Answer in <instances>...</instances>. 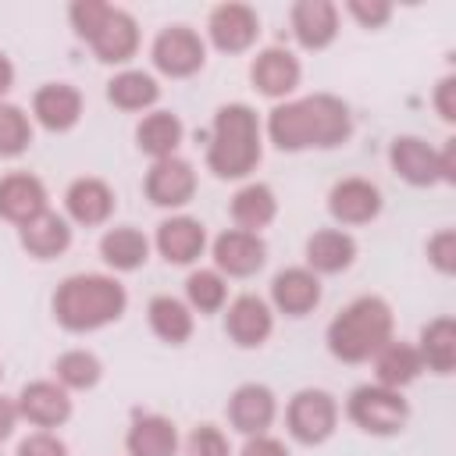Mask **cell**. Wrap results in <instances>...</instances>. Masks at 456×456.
<instances>
[{
    "instance_id": "6",
    "label": "cell",
    "mask_w": 456,
    "mask_h": 456,
    "mask_svg": "<svg viewBox=\"0 0 456 456\" xmlns=\"http://www.w3.org/2000/svg\"><path fill=\"white\" fill-rule=\"evenodd\" d=\"M289 431L296 442L303 445H321L331 431H335V420H338V406L335 399L324 392V388H303L292 395L289 403Z\"/></svg>"
},
{
    "instance_id": "4",
    "label": "cell",
    "mask_w": 456,
    "mask_h": 456,
    "mask_svg": "<svg viewBox=\"0 0 456 456\" xmlns=\"http://www.w3.org/2000/svg\"><path fill=\"white\" fill-rule=\"evenodd\" d=\"M260 160V121L246 103H224L214 114L207 164L217 178H242Z\"/></svg>"
},
{
    "instance_id": "38",
    "label": "cell",
    "mask_w": 456,
    "mask_h": 456,
    "mask_svg": "<svg viewBox=\"0 0 456 456\" xmlns=\"http://www.w3.org/2000/svg\"><path fill=\"white\" fill-rule=\"evenodd\" d=\"M185 456H228V438L217 428L200 424L185 442Z\"/></svg>"
},
{
    "instance_id": "8",
    "label": "cell",
    "mask_w": 456,
    "mask_h": 456,
    "mask_svg": "<svg viewBox=\"0 0 456 456\" xmlns=\"http://www.w3.org/2000/svg\"><path fill=\"white\" fill-rule=\"evenodd\" d=\"M196 192V171L189 160L182 157H164L153 160L150 175H146V196L157 207H182L189 203Z\"/></svg>"
},
{
    "instance_id": "25",
    "label": "cell",
    "mask_w": 456,
    "mask_h": 456,
    "mask_svg": "<svg viewBox=\"0 0 456 456\" xmlns=\"http://www.w3.org/2000/svg\"><path fill=\"white\" fill-rule=\"evenodd\" d=\"M353 256H356V242L338 228H321L306 239V264L321 274L346 271L353 264Z\"/></svg>"
},
{
    "instance_id": "26",
    "label": "cell",
    "mask_w": 456,
    "mask_h": 456,
    "mask_svg": "<svg viewBox=\"0 0 456 456\" xmlns=\"http://www.w3.org/2000/svg\"><path fill=\"white\" fill-rule=\"evenodd\" d=\"M125 445H128L132 456H175L178 431H175V424L167 417L146 413V417H135V424L128 428Z\"/></svg>"
},
{
    "instance_id": "39",
    "label": "cell",
    "mask_w": 456,
    "mask_h": 456,
    "mask_svg": "<svg viewBox=\"0 0 456 456\" xmlns=\"http://www.w3.org/2000/svg\"><path fill=\"white\" fill-rule=\"evenodd\" d=\"M428 260H431L442 274H452V271H456V232H452V228H442L438 235L428 239Z\"/></svg>"
},
{
    "instance_id": "16",
    "label": "cell",
    "mask_w": 456,
    "mask_h": 456,
    "mask_svg": "<svg viewBox=\"0 0 456 456\" xmlns=\"http://www.w3.org/2000/svg\"><path fill=\"white\" fill-rule=\"evenodd\" d=\"M388 160H392V171L399 178H406L410 185H435L442 182L438 178V153L417 139V135H399L388 150Z\"/></svg>"
},
{
    "instance_id": "23",
    "label": "cell",
    "mask_w": 456,
    "mask_h": 456,
    "mask_svg": "<svg viewBox=\"0 0 456 456\" xmlns=\"http://www.w3.org/2000/svg\"><path fill=\"white\" fill-rule=\"evenodd\" d=\"M18 228H21V246H25L32 256H39V260H50V256L64 253L68 242H71L68 221H64L61 214H53V210H43V214H36L32 221H25V224H18Z\"/></svg>"
},
{
    "instance_id": "24",
    "label": "cell",
    "mask_w": 456,
    "mask_h": 456,
    "mask_svg": "<svg viewBox=\"0 0 456 456\" xmlns=\"http://www.w3.org/2000/svg\"><path fill=\"white\" fill-rule=\"evenodd\" d=\"M64 203L78 224H103L114 210V192L100 178H78V182H71Z\"/></svg>"
},
{
    "instance_id": "14",
    "label": "cell",
    "mask_w": 456,
    "mask_h": 456,
    "mask_svg": "<svg viewBox=\"0 0 456 456\" xmlns=\"http://www.w3.org/2000/svg\"><path fill=\"white\" fill-rule=\"evenodd\" d=\"M271 299H274V306L281 314L303 317V314H310L321 303V281L306 267H285L271 281Z\"/></svg>"
},
{
    "instance_id": "10",
    "label": "cell",
    "mask_w": 456,
    "mask_h": 456,
    "mask_svg": "<svg viewBox=\"0 0 456 456\" xmlns=\"http://www.w3.org/2000/svg\"><path fill=\"white\" fill-rule=\"evenodd\" d=\"M328 210L342 224H367L381 210V192L367 178H342L328 196Z\"/></svg>"
},
{
    "instance_id": "12",
    "label": "cell",
    "mask_w": 456,
    "mask_h": 456,
    "mask_svg": "<svg viewBox=\"0 0 456 456\" xmlns=\"http://www.w3.org/2000/svg\"><path fill=\"white\" fill-rule=\"evenodd\" d=\"M18 413L36 428H57V424H64L71 417V399H68L64 385L32 381L18 395Z\"/></svg>"
},
{
    "instance_id": "36",
    "label": "cell",
    "mask_w": 456,
    "mask_h": 456,
    "mask_svg": "<svg viewBox=\"0 0 456 456\" xmlns=\"http://www.w3.org/2000/svg\"><path fill=\"white\" fill-rule=\"evenodd\" d=\"M32 142V125L21 107L0 103V157H18Z\"/></svg>"
},
{
    "instance_id": "43",
    "label": "cell",
    "mask_w": 456,
    "mask_h": 456,
    "mask_svg": "<svg viewBox=\"0 0 456 456\" xmlns=\"http://www.w3.org/2000/svg\"><path fill=\"white\" fill-rule=\"evenodd\" d=\"M452 93H456V78H452V75H445V78L438 82V93H435V107H438V114H442L445 121H452V118H456Z\"/></svg>"
},
{
    "instance_id": "13",
    "label": "cell",
    "mask_w": 456,
    "mask_h": 456,
    "mask_svg": "<svg viewBox=\"0 0 456 456\" xmlns=\"http://www.w3.org/2000/svg\"><path fill=\"white\" fill-rule=\"evenodd\" d=\"M43 210H46V189H43V182L36 175L14 171V175L0 178V217L4 221L25 224Z\"/></svg>"
},
{
    "instance_id": "15",
    "label": "cell",
    "mask_w": 456,
    "mask_h": 456,
    "mask_svg": "<svg viewBox=\"0 0 456 456\" xmlns=\"http://www.w3.org/2000/svg\"><path fill=\"white\" fill-rule=\"evenodd\" d=\"M210 39L224 53H239L256 39V14L246 4H221L210 11Z\"/></svg>"
},
{
    "instance_id": "29",
    "label": "cell",
    "mask_w": 456,
    "mask_h": 456,
    "mask_svg": "<svg viewBox=\"0 0 456 456\" xmlns=\"http://www.w3.org/2000/svg\"><path fill=\"white\" fill-rule=\"evenodd\" d=\"M420 363H428L438 374H449L456 367V324L452 317H435L420 331Z\"/></svg>"
},
{
    "instance_id": "18",
    "label": "cell",
    "mask_w": 456,
    "mask_h": 456,
    "mask_svg": "<svg viewBox=\"0 0 456 456\" xmlns=\"http://www.w3.org/2000/svg\"><path fill=\"white\" fill-rule=\"evenodd\" d=\"M96 57L107 61V64H118V61H128L139 46V28H135V18L121 7H110L103 25L96 28V36L89 39Z\"/></svg>"
},
{
    "instance_id": "22",
    "label": "cell",
    "mask_w": 456,
    "mask_h": 456,
    "mask_svg": "<svg viewBox=\"0 0 456 456\" xmlns=\"http://www.w3.org/2000/svg\"><path fill=\"white\" fill-rule=\"evenodd\" d=\"M224 328H228V335H232L239 346H260V342L271 335L274 317H271V306H267L260 296H239V299L228 306Z\"/></svg>"
},
{
    "instance_id": "1",
    "label": "cell",
    "mask_w": 456,
    "mask_h": 456,
    "mask_svg": "<svg viewBox=\"0 0 456 456\" xmlns=\"http://www.w3.org/2000/svg\"><path fill=\"white\" fill-rule=\"evenodd\" d=\"M353 132L349 107L331 93H314L292 103H281L267 118V135L278 150H310V146H338Z\"/></svg>"
},
{
    "instance_id": "33",
    "label": "cell",
    "mask_w": 456,
    "mask_h": 456,
    "mask_svg": "<svg viewBox=\"0 0 456 456\" xmlns=\"http://www.w3.org/2000/svg\"><path fill=\"white\" fill-rule=\"evenodd\" d=\"M150 328H153L164 342L178 346V342H185V338L192 335V314H189V306H185L182 299H175V296H157V299H150Z\"/></svg>"
},
{
    "instance_id": "7",
    "label": "cell",
    "mask_w": 456,
    "mask_h": 456,
    "mask_svg": "<svg viewBox=\"0 0 456 456\" xmlns=\"http://www.w3.org/2000/svg\"><path fill=\"white\" fill-rule=\"evenodd\" d=\"M203 57H207L203 39L192 28H185V25L164 28L157 36V43H153V64L164 75H171V78H185V75L200 71L203 68Z\"/></svg>"
},
{
    "instance_id": "2",
    "label": "cell",
    "mask_w": 456,
    "mask_h": 456,
    "mask_svg": "<svg viewBox=\"0 0 456 456\" xmlns=\"http://www.w3.org/2000/svg\"><path fill=\"white\" fill-rule=\"evenodd\" d=\"M125 285L107 274H71L53 292V317L68 331H93L125 314Z\"/></svg>"
},
{
    "instance_id": "17",
    "label": "cell",
    "mask_w": 456,
    "mask_h": 456,
    "mask_svg": "<svg viewBox=\"0 0 456 456\" xmlns=\"http://www.w3.org/2000/svg\"><path fill=\"white\" fill-rule=\"evenodd\" d=\"M32 110L43 128L50 132H68L82 118V96L68 82H50L32 96Z\"/></svg>"
},
{
    "instance_id": "3",
    "label": "cell",
    "mask_w": 456,
    "mask_h": 456,
    "mask_svg": "<svg viewBox=\"0 0 456 456\" xmlns=\"http://www.w3.org/2000/svg\"><path fill=\"white\" fill-rule=\"evenodd\" d=\"M392 338V310L381 296L353 299L331 324H328V349L342 363L370 360Z\"/></svg>"
},
{
    "instance_id": "5",
    "label": "cell",
    "mask_w": 456,
    "mask_h": 456,
    "mask_svg": "<svg viewBox=\"0 0 456 456\" xmlns=\"http://www.w3.org/2000/svg\"><path fill=\"white\" fill-rule=\"evenodd\" d=\"M349 420L370 435H395L406 417H410V406L406 399L395 392V388H385V385H360L353 395H349Z\"/></svg>"
},
{
    "instance_id": "46",
    "label": "cell",
    "mask_w": 456,
    "mask_h": 456,
    "mask_svg": "<svg viewBox=\"0 0 456 456\" xmlns=\"http://www.w3.org/2000/svg\"><path fill=\"white\" fill-rule=\"evenodd\" d=\"M11 82H14V68H11V61L0 53V96L11 89Z\"/></svg>"
},
{
    "instance_id": "45",
    "label": "cell",
    "mask_w": 456,
    "mask_h": 456,
    "mask_svg": "<svg viewBox=\"0 0 456 456\" xmlns=\"http://www.w3.org/2000/svg\"><path fill=\"white\" fill-rule=\"evenodd\" d=\"M14 420H18V403H11V399L0 395V442L14 431Z\"/></svg>"
},
{
    "instance_id": "21",
    "label": "cell",
    "mask_w": 456,
    "mask_h": 456,
    "mask_svg": "<svg viewBox=\"0 0 456 456\" xmlns=\"http://www.w3.org/2000/svg\"><path fill=\"white\" fill-rule=\"evenodd\" d=\"M249 75H253V86L264 96H285V93H292L299 86V61L289 50L271 46V50L256 53Z\"/></svg>"
},
{
    "instance_id": "11",
    "label": "cell",
    "mask_w": 456,
    "mask_h": 456,
    "mask_svg": "<svg viewBox=\"0 0 456 456\" xmlns=\"http://www.w3.org/2000/svg\"><path fill=\"white\" fill-rule=\"evenodd\" d=\"M274 392L267 385H239L228 399V420L242 435H264L274 420Z\"/></svg>"
},
{
    "instance_id": "37",
    "label": "cell",
    "mask_w": 456,
    "mask_h": 456,
    "mask_svg": "<svg viewBox=\"0 0 456 456\" xmlns=\"http://www.w3.org/2000/svg\"><path fill=\"white\" fill-rule=\"evenodd\" d=\"M107 11H110V4H100V0H78V4H71V25H75V32L86 36V39H93L96 28L103 25Z\"/></svg>"
},
{
    "instance_id": "20",
    "label": "cell",
    "mask_w": 456,
    "mask_h": 456,
    "mask_svg": "<svg viewBox=\"0 0 456 456\" xmlns=\"http://www.w3.org/2000/svg\"><path fill=\"white\" fill-rule=\"evenodd\" d=\"M292 32L306 50H321L338 32V11L328 0H299L292 7Z\"/></svg>"
},
{
    "instance_id": "42",
    "label": "cell",
    "mask_w": 456,
    "mask_h": 456,
    "mask_svg": "<svg viewBox=\"0 0 456 456\" xmlns=\"http://www.w3.org/2000/svg\"><path fill=\"white\" fill-rule=\"evenodd\" d=\"M242 456H289V449L271 435H249V442L242 445Z\"/></svg>"
},
{
    "instance_id": "28",
    "label": "cell",
    "mask_w": 456,
    "mask_h": 456,
    "mask_svg": "<svg viewBox=\"0 0 456 456\" xmlns=\"http://www.w3.org/2000/svg\"><path fill=\"white\" fill-rule=\"evenodd\" d=\"M135 139H139V150L164 160V157H175L178 142H182V121L171 114V110H153L139 121L135 128Z\"/></svg>"
},
{
    "instance_id": "41",
    "label": "cell",
    "mask_w": 456,
    "mask_h": 456,
    "mask_svg": "<svg viewBox=\"0 0 456 456\" xmlns=\"http://www.w3.org/2000/svg\"><path fill=\"white\" fill-rule=\"evenodd\" d=\"M18 456H68V449H64L61 438L39 431V435H28V438L18 445Z\"/></svg>"
},
{
    "instance_id": "44",
    "label": "cell",
    "mask_w": 456,
    "mask_h": 456,
    "mask_svg": "<svg viewBox=\"0 0 456 456\" xmlns=\"http://www.w3.org/2000/svg\"><path fill=\"white\" fill-rule=\"evenodd\" d=\"M438 178L442 182H456V139H449L438 153Z\"/></svg>"
},
{
    "instance_id": "40",
    "label": "cell",
    "mask_w": 456,
    "mask_h": 456,
    "mask_svg": "<svg viewBox=\"0 0 456 456\" xmlns=\"http://www.w3.org/2000/svg\"><path fill=\"white\" fill-rule=\"evenodd\" d=\"M349 7V14L360 21V25H367V28H378V25H385L388 21V14H392V7L388 4H381V0H349L346 4Z\"/></svg>"
},
{
    "instance_id": "34",
    "label": "cell",
    "mask_w": 456,
    "mask_h": 456,
    "mask_svg": "<svg viewBox=\"0 0 456 456\" xmlns=\"http://www.w3.org/2000/svg\"><path fill=\"white\" fill-rule=\"evenodd\" d=\"M53 370H57V381L64 388H93L100 381V360L86 349H71V353L57 356Z\"/></svg>"
},
{
    "instance_id": "32",
    "label": "cell",
    "mask_w": 456,
    "mask_h": 456,
    "mask_svg": "<svg viewBox=\"0 0 456 456\" xmlns=\"http://www.w3.org/2000/svg\"><path fill=\"white\" fill-rule=\"evenodd\" d=\"M157 96H160V86L146 71H121L107 82V100L121 110H142L157 103Z\"/></svg>"
},
{
    "instance_id": "35",
    "label": "cell",
    "mask_w": 456,
    "mask_h": 456,
    "mask_svg": "<svg viewBox=\"0 0 456 456\" xmlns=\"http://www.w3.org/2000/svg\"><path fill=\"white\" fill-rule=\"evenodd\" d=\"M185 296H189V303H192L196 310L214 314V310L224 306L228 289H224V278H221L217 271H192L189 281H185Z\"/></svg>"
},
{
    "instance_id": "30",
    "label": "cell",
    "mask_w": 456,
    "mask_h": 456,
    "mask_svg": "<svg viewBox=\"0 0 456 456\" xmlns=\"http://www.w3.org/2000/svg\"><path fill=\"white\" fill-rule=\"evenodd\" d=\"M378 385H385V388H403V385H410L417 374H420V353L413 349V346H406V342H388V346H381L378 353Z\"/></svg>"
},
{
    "instance_id": "19",
    "label": "cell",
    "mask_w": 456,
    "mask_h": 456,
    "mask_svg": "<svg viewBox=\"0 0 456 456\" xmlns=\"http://www.w3.org/2000/svg\"><path fill=\"white\" fill-rule=\"evenodd\" d=\"M207 246V232L196 217H167L157 228V249L167 264H192Z\"/></svg>"
},
{
    "instance_id": "27",
    "label": "cell",
    "mask_w": 456,
    "mask_h": 456,
    "mask_svg": "<svg viewBox=\"0 0 456 456\" xmlns=\"http://www.w3.org/2000/svg\"><path fill=\"white\" fill-rule=\"evenodd\" d=\"M278 214V200L264 182H249L232 196V217L242 232H256L264 224H271Z\"/></svg>"
},
{
    "instance_id": "9",
    "label": "cell",
    "mask_w": 456,
    "mask_h": 456,
    "mask_svg": "<svg viewBox=\"0 0 456 456\" xmlns=\"http://www.w3.org/2000/svg\"><path fill=\"white\" fill-rule=\"evenodd\" d=\"M264 256H267V246L256 232H242V228H228L214 239V264L232 274V278H246L253 271L264 267Z\"/></svg>"
},
{
    "instance_id": "31",
    "label": "cell",
    "mask_w": 456,
    "mask_h": 456,
    "mask_svg": "<svg viewBox=\"0 0 456 456\" xmlns=\"http://www.w3.org/2000/svg\"><path fill=\"white\" fill-rule=\"evenodd\" d=\"M146 253H150V242L135 228H110L100 239V256L114 271H135L139 264H146Z\"/></svg>"
}]
</instances>
